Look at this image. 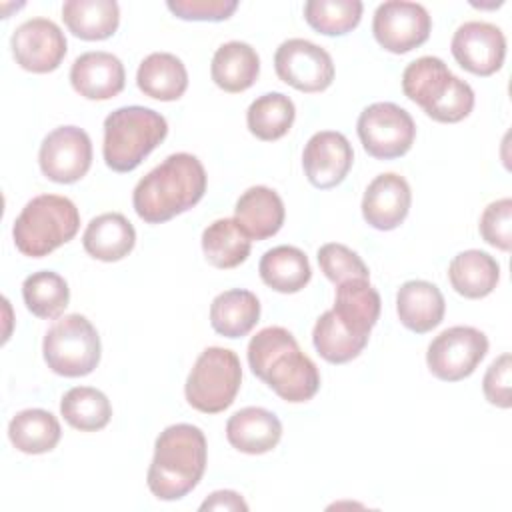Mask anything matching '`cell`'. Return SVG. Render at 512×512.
I'll use <instances>...</instances> for the list:
<instances>
[{
	"instance_id": "cell-24",
	"label": "cell",
	"mask_w": 512,
	"mask_h": 512,
	"mask_svg": "<svg viewBox=\"0 0 512 512\" xmlns=\"http://www.w3.org/2000/svg\"><path fill=\"white\" fill-rule=\"evenodd\" d=\"M210 74L214 84L224 92H244L260 74V58L250 44L232 40L214 52Z\"/></svg>"
},
{
	"instance_id": "cell-28",
	"label": "cell",
	"mask_w": 512,
	"mask_h": 512,
	"mask_svg": "<svg viewBox=\"0 0 512 512\" xmlns=\"http://www.w3.org/2000/svg\"><path fill=\"white\" fill-rule=\"evenodd\" d=\"M448 280L452 288L464 298H484L488 296L498 280V262L482 250H464L456 254L448 266Z\"/></svg>"
},
{
	"instance_id": "cell-20",
	"label": "cell",
	"mask_w": 512,
	"mask_h": 512,
	"mask_svg": "<svg viewBox=\"0 0 512 512\" xmlns=\"http://www.w3.org/2000/svg\"><path fill=\"white\" fill-rule=\"evenodd\" d=\"M226 438L244 454H264L278 446L282 438V422L266 408L246 406L228 418Z\"/></svg>"
},
{
	"instance_id": "cell-29",
	"label": "cell",
	"mask_w": 512,
	"mask_h": 512,
	"mask_svg": "<svg viewBox=\"0 0 512 512\" xmlns=\"http://www.w3.org/2000/svg\"><path fill=\"white\" fill-rule=\"evenodd\" d=\"M260 318V302L256 294L242 288L220 292L210 306L212 328L226 338L246 336Z\"/></svg>"
},
{
	"instance_id": "cell-40",
	"label": "cell",
	"mask_w": 512,
	"mask_h": 512,
	"mask_svg": "<svg viewBox=\"0 0 512 512\" xmlns=\"http://www.w3.org/2000/svg\"><path fill=\"white\" fill-rule=\"evenodd\" d=\"M510 376H512V358L508 352L500 354L486 370L482 380L484 396L490 404L498 408H510Z\"/></svg>"
},
{
	"instance_id": "cell-21",
	"label": "cell",
	"mask_w": 512,
	"mask_h": 512,
	"mask_svg": "<svg viewBox=\"0 0 512 512\" xmlns=\"http://www.w3.org/2000/svg\"><path fill=\"white\" fill-rule=\"evenodd\" d=\"M284 202L268 186H252L240 194L234 220L250 240H266L284 224Z\"/></svg>"
},
{
	"instance_id": "cell-36",
	"label": "cell",
	"mask_w": 512,
	"mask_h": 512,
	"mask_svg": "<svg viewBox=\"0 0 512 512\" xmlns=\"http://www.w3.org/2000/svg\"><path fill=\"white\" fill-rule=\"evenodd\" d=\"M362 8L360 0H308L304 18L318 34L342 36L360 24Z\"/></svg>"
},
{
	"instance_id": "cell-5",
	"label": "cell",
	"mask_w": 512,
	"mask_h": 512,
	"mask_svg": "<svg viewBox=\"0 0 512 512\" xmlns=\"http://www.w3.org/2000/svg\"><path fill=\"white\" fill-rule=\"evenodd\" d=\"M166 118L146 106H122L104 120V162L114 172H132L166 138Z\"/></svg>"
},
{
	"instance_id": "cell-35",
	"label": "cell",
	"mask_w": 512,
	"mask_h": 512,
	"mask_svg": "<svg viewBox=\"0 0 512 512\" xmlns=\"http://www.w3.org/2000/svg\"><path fill=\"white\" fill-rule=\"evenodd\" d=\"M312 342L316 352L330 364H344L354 360L368 344L366 338L354 336L348 332L334 316L332 310H326L314 324Z\"/></svg>"
},
{
	"instance_id": "cell-4",
	"label": "cell",
	"mask_w": 512,
	"mask_h": 512,
	"mask_svg": "<svg viewBox=\"0 0 512 512\" xmlns=\"http://www.w3.org/2000/svg\"><path fill=\"white\" fill-rule=\"evenodd\" d=\"M402 90L408 100L442 124L460 122L474 108L470 84L454 76L444 60L436 56H422L410 62L402 72Z\"/></svg>"
},
{
	"instance_id": "cell-14",
	"label": "cell",
	"mask_w": 512,
	"mask_h": 512,
	"mask_svg": "<svg viewBox=\"0 0 512 512\" xmlns=\"http://www.w3.org/2000/svg\"><path fill=\"white\" fill-rule=\"evenodd\" d=\"M10 46L16 64L34 74L56 70L68 50L64 32L48 18H32L22 22L14 30Z\"/></svg>"
},
{
	"instance_id": "cell-7",
	"label": "cell",
	"mask_w": 512,
	"mask_h": 512,
	"mask_svg": "<svg viewBox=\"0 0 512 512\" xmlns=\"http://www.w3.org/2000/svg\"><path fill=\"white\" fill-rule=\"evenodd\" d=\"M242 382L236 352L220 346L206 348L194 362L184 394L188 404L204 414H218L232 406Z\"/></svg>"
},
{
	"instance_id": "cell-34",
	"label": "cell",
	"mask_w": 512,
	"mask_h": 512,
	"mask_svg": "<svg viewBox=\"0 0 512 512\" xmlns=\"http://www.w3.org/2000/svg\"><path fill=\"white\" fill-rule=\"evenodd\" d=\"M22 298L34 316L52 320L66 310L70 302V288L60 274L40 270L22 282Z\"/></svg>"
},
{
	"instance_id": "cell-23",
	"label": "cell",
	"mask_w": 512,
	"mask_h": 512,
	"mask_svg": "<svg viewBox=\"0 0 512 512\" xmlns=\"http://www.w3.org/2000/svg\"><path fill=\"white\" fill-rule=\"evenodd\" d=\"M136 244V230L120 212H106L90 220L84 230V250L102 262H118L132 252Z\"/></svg>"
},
{
	"instance_id": "cell-25",
	"label": "cell",
	"mask_w": 512,
	"mask_h": 512,
	"mask_svg": "<svg viewBox=\"0 0 512 512\" xmlns=\"http://www.w3.org/2000/svg\"><path fill=\"white\" fill-rule=\"evenodd\" d=\"M136 84L146 96L172 102L186 92L188 72L178 56L170 52H152L140 62Z\"/></svg>"
},
{
	"instance_id": "cell-30",
	"label": "cell",
	"mask_w": 512,
	"mask_h": 512,
	"mask_svg": "<svg viewBox=\"0 0 512 512\" xmlns=\"http://www.w3.org/2000/svg\"><path fill=\"white\" fill-rule=\"evenodd\" d=\"M62 430L58 418L42 408L20 410L8 424L12 446L24 454H44L56 448Z\"/></svg>"
},
{
	"instance_id": "cell-8",
	"label": "cell",
	"mask_w": 512,
	"mask_h": 512,
	"mask_svg": "<svg viewBox=\"0 0 512 512\" xmlns=\"http://www.w3.org/2000/svg\"><path fill=\"white\" fill-rule=\"evenodd\" d=\"M48 368L66 378L90 374L100 362V336L82 314H68L56 320L42 342Z\"/></svg>"
},
{
	"instance_id": "cell-41",
	"label": "cell",
	"mask_w": 512,
	"mask_h": 512,
	"mask_svg": "<svg viewBox=\"0 0 512 512\" xmlns=\"http://www.w3.org/2000/svg\"><path fill=\"white\" fill-rule=\"evenodd\" d=\"M200 510H248V504L234 490H218L200 504Z\"/></svg>"
},
{
	"instance_id": "cell-31",
	"label": "cell",
	"mask_w": 512,
	"mask_h": 512,
	"mask_svg": "<svg viewBox=\"0 0 512 512\" xmlns=\"http://www.w3.org/2000/svg\"><path fill=\"white\" fill-rule=\"evenodd\" d=\"M202 250L214 268L228 270L240 266L250 254V238L234 218H220L202 232Z\"/></svg>"
},
{
	"instance_id": "cell-18",
	"label": "cell",
	"mask_w": 512,
	"mask_h": 512,
	"mask_svg": "<svg viewBox=\"0 0 512 512\" xmlns=\"http://www.w3.org/2000/svg\"><path fill=\"white\" fill-rule=\"evenodd\" d=\"M70 84L88 100H110L124 90V64L118 56L104 50L84 52L70 68Z\"/></svg>"
},
{
	"instance_id": "cell-9",
	"label": "cell",
	"mask_w": 512,
	"mask_h": 512,
	"mask_svg": "<svg viewBox=\"0 0 512 512\" xmlns=\"http://www.w3.org/2000/svg\"><path fill=\"white\" fill-rule=\"evenodd\" d=\"M358 138L364 150L378 160L404 156L416 138L412 116L394 102H374L358 116Z\"/></svg>"
},
{
	"instance_id": "cell-27",
	"label": "cell",
	"mask_w": 512,
	"mask_h": 512,
	"mask_svg": "<svg viewBox=\"0 0 512 512\" xmlns=\"http://www.w3.org/2000/svg\"><path fill=\"white\" fill-rule=\"evenodd\" d=\"M260 278L266 286L282 294L300 292L312 278L306 254L296 246H276L264 252L258 264Z\"/></svg>"
},
{
	"instance_id": "cell-33",
	"label": "cell",
	"mask_w": 512,
	"mask_h": 512,
	"mask_svg": "<svg viewBox=\"0 0 512 512\" xmlns=\"http://www.w3.org/2000/svg\"><path fill=\"white\" fill-rule=\"evenodd\" d=\"M60 414L80 432L102 430L112 418V406L104 392L92 386H74L60 400Z\"/></svg>"
},
{
	"instance_id": "cell-3",
	"label": "cell",
	"mask_w": 512,
	"mask_h": 512,
	"mask_svg": "<svg viewBox=\"0 0 512 512\" xmlns=\"http://www.w3.org/2000/svg\"><path fill=\"white\" fill-rule=\"evenodd\" d=\"M206 460V438L198 426L172 424L164 428L156 438L146 476L150 492L160 500H180L202 480Z\"/></svg>"
},
{
	"instance_id": "cell-11",
	"label": "cell",
	"mask_w": 512,
	"mask_h": 512,
	"mask_svg": "<svg viewBox=\"0 0 512 512\" xmlns=\"http://www.w3.org/2000/svg\"><path fill=\"white\" fill-rule=\"evenodd\" d=\"M274 68L282 82L306 94L322 92L334 80L330 54L304 38L284 40L274 54Z\"/></svg>"
},
{
	"instance_id": "cell-37",
	"label": "cell",
	"mask_w": 512,
	"mask_h": 512,
	"mask_svg": "<svg viewBox=\"0 0 512 512\" xmlns=\"http://www.w3.org/2000/svg\"><path fill=\"white\" fill-rule=\"evenodd\" d=\"M316 258L324 276L334 284H342L346 280H356V278L368 280L370 276L364 260L344 244H338V242L322 244L318 248Z\"/></svg>"
},
{
	"instance_id": "cell-19",
	"label": "cell",
	"mask_w": 512,
	"mask_h": 512,
	"mask_svg": "<svg viewBox=\"0 0 512 512\" xmlns=\"http://www.w3.org/2000/svg\"><path fill=\"white\" fill-rule=\"evenodd\" d=\"M380 306L378 290L368 280L356 278L338 284L336 300L330 310L348 332L368 340L370 330L378 322Z\"/></svg>"
},
{
	"instance_id": "cell-15",
	"label": "cell",
	"mask_w": 512,
	"mask_h": 512,
	"mask_svg": "<svg viewBox=\"0 0 512 512\" xmlns=\"http://www.w3.org/2000/svg\"><path fill=\"white\" fill-rule=\"evenodd\" d=\"M450 50L464 70L476 76H490L504 64L506 38L498 26L472 20L458 26Z\"/></svg>"
},
{
	"instance_id": "cell-38",
	"label": "cell",
	"mask_w": 512,
	"mask_h": 512,
	"mask_svg": "<svg viewBox=\"0 0 512 512\" xmlns=\"http://www.w3.org/2000/svg\"><path fill=\"white\" fill-rule=\"evenodd\" d=\"M480 234L486 244L508 252L512 246V200L490 202L480 216Z\"/></svg>"
},
{
	"instance_id": "cell-16",
	"label": "cell",
	"mask_w": 512,
	"mask_h": 512,
	"mask_svg": "<svg viewBox=\"0 0 512 512\" xmlns=\"http://www.w3.org/2000/svg\"><path fill=\"white\" fill-rule=\"evenodd\" d=\"M354 152L348 138L334 130L316 132L304 146L302 166L314 188L328 190L338 186L350 172Z\"/></svg>"
},
{
	"instance_id": "cell-12",
	"label": "cell",
	"mask_w": 512,
	"mask_h": 512,
	"mask_svg": "<svg viewBox=\"0 0 512 512\" xmlns=\"http://www.w3.org/2000/svg\"><path fill=\"white\" fill-rule=\"evenodd\" d=\"M432 30V18L422 4L388 0L382 2L372 20V32L376 42L392 52L406 54L422 46Z\"/></svg>"
},
{
	"instance_id": "cell-17",
	"label": "cell",
	"mask_w": 512,
	"mask_h": 512,
	"mask_svg": "<svg viewBox=\"0 0 512 512\" xmlns=\"http://www.w3.org/2000/svg\"><path fill=\"white\" fill-rule=\"evenodd\" d=\"M412 204V192L408 182L394 172L376 176L362 198V216L376 230L398 228Z\"/></svg>"
},
{
	"instance_id": "cell-22",
	"label": "cell",
	"mask_w": 512,
	"mask_h": 512,
	"mask_svg": "<svg viewBox=\"0 0 512 512\" xmlns=\"http://www.w3.org/2000/svg\"><path fill=\"white\" fill-rule=\"evenodd\" d=\"M446 302L440 288L426 280H408L398 288L396 312L408 330L426 334L444 318Z\"/></svg>"
},
{
	"instance_id": "cell-13",
	"label": "cell",
	"mask_w": 512,
	"mask_h": 512,
	"mask_svg": "<svg viewBox=\"0 0 512 512\" xmlns=\"http://www.w3.org/2000/svg\"><path fill=\"white\" fill-rule=\"evenodd\" d=\"M42 174L58 184L78 182L92 164L90 136L78 126H58L40 144Z\"/></svg>"
},
{
	"instance_id": "cell-26",
	"label": "cell",
	"mask_w": 512,
	"mask_h": 512,
	"mask_svg": "<svg viewBox=\"0 0 512 512\" xmlns=\"http://www.w3.org/2000/svg\"><path fill=\"white\" fill-rule=\"evenodd\" d=\"M62 20L82 40H106L120 24V8L114 0H68L62 4Z\"/></svg>"
},
{
	"instance_id": "cell-6",
	"label": "cell",
	"mask_w": 512,
	"mask_h": 512,
	"mask_svg": "<svg viewBox=\"0 0 512 512\" xmlns=\"http://www.w3.org/2000/svg\"><path fill=\"white\" fill-rule=\"evenodd\" d=\"M80 228L76 204L58 194H40L32 198L12 226L16 248L30 258H42L70 242Z\"/></svg>"
},
{
	"instance_id": "cell-1",
	"label": "cell",
	"mask_w": 512,
	"mask_h": 512,
	"mask_svg": "<svg viewBox=\"0 0 512 512\" xmlns=\"http://www.w3.org/2000/svg\"><path fill=\"white\" fill-rule=\"evenodd\" d=\"M248 364L282 400L298 404L320 388L318 366L300 350L292 332L282 326L262 328L248 342Z\"/></svg>"
},
{
	"instance_id": "cell-39",
	"label": "cell",
	"mask_w": 512,
	"mask_h": 512,
	"mask_svg": "<svg viewBox=\"0 0 512 512\" xmlns=\"http://www.w3.org/2000/svg\"><path fill=\"white\" fill-rule=\"evenodd\" d=\"M168 10L182 20L222 22L238 8L236 0H168Z\"/></svg>"
},
{
	"instance_id": "cell-2",
	"label": "cell",
	"mask_w": 512,
	"mask_h": 512,
	"mask_svg": "<svg viewBox=\"0 0 512 512\" xmlns=\"http://www.w3.org/2000/svg\"><path fill=\"white\" fill-rule=\"evenodd\" d=\"M206 192V170L202 162L176 152L150 170L134 188L132 204L148 224H162L196 206Z\"/></svg>"
},
{
	"instance_id": "cell-32",
	"label": "cell",
	"mask_w": 512,
	"mask_h": 512,
	"mask_svg": "<svg viewBox=\"0 0 512 512\" xmlns=\"http://www.w3.org/2000/svg\"><path fill=\"white\" fill-rule=\"evenodd\" d=\"M294 118V102L282 92L262 94L246 110L248 130L264 142L282 138L292 128Z\"/></svg>"
},
{
	"instance_id": "cell-10",
	"label": "cell",
	"mask_w": 512,
	"mask_h": 512,
	"mask_svg": "<svg viewBox=\"0 0 512 512\" xmlns=\"http://www.w3.org/2000/svg\"><path fill=\"white\" fill-rule=\"evenodd\" d=\"M488 352V338L474 326H452L442 330L426 352L428 370L444 382L468 378Z\"/></svg>"
}]
</instances>
